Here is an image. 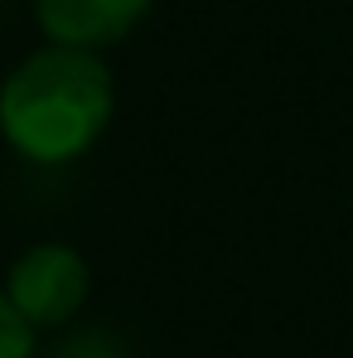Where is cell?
<instances>
[{
  "mask_svg": "<svg viewBox=\"0 0 353 358\" xmlns=\"http://www.w3.org/2000/svg\"><path fill=\"white\" fill-rule=\"evenodd\" d=\"M117 112V83L102 54L44 44L0 83L5 145L44 170L82 160Z\"/></svg>",
  "mask_w": 353,
  "mask_h": 358,
  "instance_id": "cell-1",
  "label": "cell"
},
{
  "mask_svg": "<svg viewBox=\"0 0 353 358\" xmlns=\"http://www.w3.org/2000/svg\"><path fill=\"white\" fill-rule=\"evenodd\" d=\"M0 291L10 296V305L34 329H59L87 305L92 271H87V257L78 247H68V242H34V247H24L10 262Z\"/></svg>",
  "mask_w": 353,
  "mask_h": 358,
  "instance_id": "cell-2",
  "label": "cell"
},
{
  "mask_svg": "<svg viewBox=\"0 0 353 358\" xmlns=\"http://www.w3.org/2000/svg\"><path fill=\"white\" fill-rule=\"evenodd\" d=\"M155 0H34V20L49 34V44L63 49H112L121 44Z\"/></svg>",
  "mask_w": 353,
  "mask_h": 358,
  "instance_id": "cell-3",
  "label": "cell"
},
{
  "mask_svg": "<svg viewBox=\"0 0 353 358\" xmlns=\"http://www.w3.org/2000/svg\"><path fill=\"white\" fill-rule=\"evenodd\" d=\"M34 324L10 305V296L0 291V358H34Z\"/></svg>",
  "mask_w": 353,
  "mask_h": 358,
  "instance_id": "cell-4",
  "label": "cell"
}]
</instances>
